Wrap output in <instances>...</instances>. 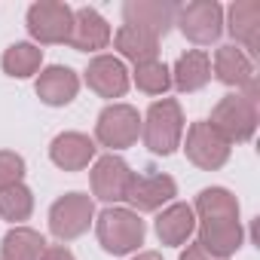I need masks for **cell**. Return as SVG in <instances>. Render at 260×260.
Instances as JSON below:
<instances>
[{
	"instance_id": "cell-11",
	"label": "cell",
	"mask_w": 260,
	"mask_h": 260,
	"mask_svg": "<svg viewBox=\"0 0 260 260\" xmlns=\"http://www.w3.org/2000/svg\"><path fill=\"white\" fill-rule=\"evenodd\" d=\"M132 175L135 172L128 169V162L116 153H107V156L95 159V166H92V196L101 199V202H122Z\"/></svg>"
},
{
	"instance_id": "cell-16",
	"label": "cell",
	"mask_w": 260,
	"mask_h": 260,
	"mask_svg": "<svg viewBox=\"0 0 260 260\" xmlns=\"http://www.w3.org/2000/svg\"><path fill=\"white\" fill-rule=\"evenodd\" d=\"M242 239L245 233H242L239 217L236 220H196V242L214 257L230 260L242 248Z\"/></svg>"
},
{
	"instance_id": "cell-17",
	"label": "cell",
	"mask_w": 260,
	"mask_h": 260,
	"mask_svg": "<svg viewBox=\"0 0 260 260\" xmlns=\"http://www.w3.org/2000/svg\"><path fill=\"white\" fill-rule=\"evenodd\" d=\"M110 43V25L107 19L92 10V7H83L74 13V28H71V40L68 46L80 49V52H98Z\"/></svg>"
},
{
	"instance_id": "cell-1",
	"label": "cell",
	"mask_w": 260,
	"mask_h": 260,
	"mask_svg": "<svg viewBox=\"0 0 260 260\" xmlns=\"http://www.w3.org/2000/svg\"><path fill=\"white\" fill-rule=\"evenodd\" d=\"M141 138L144 147L156 156H169L181 147L184 138V110L175 98H159L141 119Z\"/></svg>"
},
{
	"instance_id": "cell-20",
	"label": "cell",
	"mask_w": 260,
	"mask_h": 260,
	"mask_svg": "<svg viewBox=\"0 0 260 260\" xmlns=\"http://www.w3.org/2000/svg\"><path fill=\"white\" fill-rule=\"evenodd\" d=\"M208 80H211V58L202 49H190L175 61L172 86H178L181 92H199L202 86H208Z\"/></svg>"
},
{
	"instance_id": "cell-29",
	"label": "cell",
	"mask_w": 260,
	"mask_h": 260,
	"mask_svg": "<svg viewBox=\"0 0 260 260\" xmlns=\"http://www.w3.org/2000/svg\"><path fill=\"white\" fill-rule=\"evenodd\" d=\"M40 260H77V257H74L71 248H64V245H46V251H43Z\"/></svg>"
},
{
	"instance_id": "cell-24",
	"label": "cell",
	"mask_w": 260,
	"mask_h": 260,
	"mask_svg": "<svg viewBox=\"0 0 260 260\" xmlns=\"http://www.w3.org/2000/svg\"><path fill=\"white\" fill-rule=\"evenodd\" d=\"M0 64H4V71L16 80H25V77H34L43 64V49L37 43H13L4 58H0Z\"/></svg>"
},
{
	"instance_id": "cell-5",
	"label": "cell",
	"mask_w": 260,
	"mask_h": 260,
	"mask_svg": "<svg viewBox=\"0 0 260 260\" xmlns=\"http://www.w3.org/2000/svg\"><path fill=\"white\" fill-rule=\"evenodd\" d=\"M95 138L101 147L125 150L141 138V116L132 104H107L98 113L95 122Z\"/></svg>"
},
{
	"instance_id": "cell-14",
	"label": "cell",
	"mask_w": 260,
	"mask_h": 260,
	"mask_svg": "<svg viewBox=\"0 0 260 260\" xmlns=\"http://www.w3.org/2000/svg\"><path fill=\"white\" fill-rule=\"evenodd\" d=\"M86 86L101 98H122L128 89V71L113 55H95L86 68Z\"/></svg>"
},
{
	"instance_id": "cell-30",
	"label": "cell",
	"mask_w": 260,
	"mask_h": 260,
	"mask_svg": "<svg viewBox=\"0 0 260 260\" xmlns=\"http://www.w3.org/2000/svg\"><path fill=\"white\" fill-rule=\"evenodd\" d=\"M132 260H162V257H159L156 251H141V254H138V257H132Z\"/></svg>"
},
{
	"instance_id": "cell-28",
	"label": "cell",
	"mask_w": 260,
	"mask_h": 260,
	"mask_svg": "<svg viewBox=\"0 0 260 260\" xmlns=\"http://www.w3.org/2000/svg\"><path fill=\"white\" fill-rule=\"evenodd\" d=\"M181 260H223V257H214V254L205 251L199 242H193V245H187V251L181 254Z\"/></svg>"
},
{
	"instance_id": "cell-13",
	"label": "cell",
	"mask_w": 260,
	"mask_h": 260,
	"mask_svg": "<svg viewBox=\"0 0 260 260\" xmlns=\"http://www.w3.org/2000/svg\"><path fill=\"white\" fill-rule=\"evenodd\" d=\"M226 28L239 49L251 58L260 52V0H236L226 13ZM233 43V46H236Z\"/></svg>"
},
{
	"instance_id": "cell-23",
	"label": "cell",
	"mask_w": 260,
	"mask_h": 260,
	"mask_svg": "<svg viewBox=\"0 0 260 260\" xmlns=\"http://www.w3.org/2000/svg\"><path fill=\"white\" fill-rule=\"evenodd\" d=\"M193 214L199 220H236L239 217V199L223 187H208L196 196Z\"/></svg>"
},
{
	"instance_id": "cell-25",
	"label": "cell",
	"mask_w": 260,
	"mask_h": 260,
	"mask_svg": "<svg viewBox=\"0 0 260 260\" xmlns=\"http://www.w3.org/2000/svg\"><path fill=\"white\" fill-rule=\"evenodd\" d=\"M34 211V193L25 184H13L7 190H0V217L10 223H22L28 220Z\"/></svg>"
},
{
	"instance_id": "cell-10",
	"label": "cell",
	"mask_w": 260,
	"mask_h": 260,
	"mask_svg": "<svg viewBox=\"0 0 260 260\" xmlns=\"http://www.w3.org/2000/svg\"><path fill=\"white\" fill-rule=\"evenodd\" d=\"M122 19L128 28H138L150 37H166L178 19L175 4H162V0H128L122 7Z\"/></svg>"
},
{
	"instance_id": "cell-15",
	"label": "cell",
	"mask_w": 260,
	"mask_h": 260,
	"mask_svg": "<svg viewBox=\"0 0 260 260\" xmlns=\"http://www.w3.org/2000/svg\"><path fill=\"white\" fill-rule=\"evenodd\" d=\"M95 141L83 132H61L52 144H49V159L61 169V172H83L89 169V162H95Z\"/></svg>"
},
{
	"instance_id": "cell-12",
	"label": "cell",
	"mask_w": 260,
	"mask_h": 260,
	"mask_svg": "<svg viewBox=\"0 0 260 260\" xmlns=\"http://www.w3.org/2000/svg\"><path fill=\"white\" fill-rule=\"evenodd\" d=\"M214 77L223 86H233L236 92L242 89L245 95L257 98V80H254V64L239 46H220L214 52Z\"/></svg>"
},
{
	"instance_id": "cell-7",
	"label": "cell",
	"mask_w": 260,
	"mask_h": 260,
	"mask_svg": "<svg viewBox=\"0 0 260 260\" xmlns=\"http://www.w3.org/2000/svg\"><path fill=\"white\" fill-rule=\"evenodd\" d=\"M74 28V10L61 0H40L28 10V31L37 43H68Z\"/></svg>"
},
{
	"instance_id": "cell-6",
	"label": "cell",
	"mask_w": 260,
	"mask_h": 260,
	"mask_svg": "<svg viewBox=\"0 0 260 260\" xmlns=\"http://www.w3.org/2000/svg\"><path fill=\"white\" fill-rule=\"evenodd\" d=\"M230 141L217 132L208 119H199L187 128V141H184V153L193 166H199L202 172H217L220 166H226L230 159Z\"/></svg>"
},
{
	"instance_id": "cell-26",
	"label": "cell",
	"mask_w": 260,
	"mask_h": 260,
	"mask_svg": "<svg viewBox=\"0 0 260 260\" xmlns=\"http://www.w3.org/2000/svg\"><path fill=\"white\" fill-rule=\"evenodd\" d=\"M135 86L144 95H166L172 89V71L166 61H144L135 64Z\"/></svg>"
},
{
	"instance_id": "cell-9",
	"label": "cell",
	"mask_w": 260,
	"mask_h": 260,
	"mask_svg": "<svg viewBox=\"0 0 260 260\" xmlns=\"http://www.w3.org/2000/svg\"><path fill=\"white\" fill-rule=\"evenodd\" d=\"M175 196H178L175 178H169L162 172H150V175H132L122 202H128V208L135 214H141V211H159Z\"/></svg>"
},
{
	"instance_id": "cell-27",
	"label": "cell",
	"mask_w": 260,
	"mask_h": 260,
	"mask_svg": "<svg viewBox=\"0 0 260 260\" xmlns=\"http://www.w3.org/2000/svg\"><path fill=\"white\" fill-rule=\"evenodd\" d=\"M22 178H25V159L13 150H0V190L22 184Z\"/></svg>"
},
{
	"instance_id": "cell-2",
	"label": "cell",
	"mask_w": 260,
	"mask_h": 260,
	"mask_svg": "<svg viewBox=\"0 0 260 260\" xmlns=\"http://www.w3.org/2000/svg\"><path fill=\"white\" fill-rule=\"evenodd\" d=\"M144 233H147V226H144L141 214H135L132 208H116V205H110V208H104L95 217L98 245L107 254H113V257L138 251L144 245Z\"/></svg>"
},
{
	"instance_id": "cell-22",
	"label": "cell",
	"mask_w": 260,
	"mask_h": 260,
	"mask_svg": "<svg viewBox=\"0 0 260 260\" xmlns=\"http://www.w3.org/2000/svg\"><path fill=\"white\" fill-rule=\"evenodd\" d=\"M113 46L119 49L122 58L135 61V64H144V61H159V40L138 31V28H128L122 25L116 34H113Z\"/></svg>"
},
{
	"instance_id": "cell-19",
	"label": "cell",
	"mask_w": 260,
	"mask_h": 260,
	"mask_svg": "<svg viewBox=\"0 0 260 260\" xmlns=\"http://www.w3.org/2000/svg\"><path fill=\"white\" fill-rule=\"evenodd\" d=\"M196 233V214L187 202H169L156 214V236L162 245H184Z\"/></svg>"
},
{
	"instance_id": "cell-8",
	"label": "cell",
	"mask_w": 260,
	"mask_h": 260,
	"mask_svg": "<svg viewBox=\"0 0 260 260\" xmlns=\"http://www.w3.org/2000/svg\"><path fill=\"white\" fill-rule=\"evenodd\" d=\"M175 25L181 28V34L190 43L211 46L223 31V10H220V4H214V0H193L187 7H178Z\"/></svg>"
},
{
	"instance_id": "cell-21",
	"label": "cell",
	"mask_w": 260,
	"mask_h": 260,
	"mask_svg": "<svg viewBox=\"0 0 260 260\" xmlns=\"http://www.w3.org/2000/svg\"><path fill=\"white\" fill-rule=\"evenodd\" d=\"M46 239L31 226H13L0 242V260H40Z\"/></svg>"
},
{
	"instance_id": "cell-18",
	"label": "cell",
	"mask_w": 260,
	"mask_h": 260,
	"mask_svg": "<svg viewBox=\"0 0 260 260\" xmlns=\"http://www.w3.org/2000/svg\"><path fill=\"white\" fill-rule=\"evenodd\" d=\"M34 89H37V98H40L43 104H49V107H64V104H71V101L77 98V92H80V77H77L71 68H64V64H52V68L40 71Z\"/></svg>"
},
{
	"instance_id": "cell-4",
	"label": "cell",
	"mask_w": 260,
	"mask_h": 260,
	"mask_svg": "<svg viewBox=\"0 0 260 260\" xmlns=\"http://www.w3.org/2000/svg\"><path fill=\"white\" fill-rule=\"evenodd\" d=\"M92 223H95V199L89 193H68L55 199L49 208V230L61 242L80 239Z\"/></svg>"
},
{
	"instance_id": "cell-3",
	"label": "cell",
	"mask_w": 260,
	"mask_h": 260,
	"mask_svg": "<svg viewBox=\"0 0 260 260\" xmlns=\"http://www.w3.org/2000/svg\"><path fill=\"white\" fill-rule=\"evenodd\" d=\"M208 122L230 144H245V141L254 138V128H257V98H251L245 92L223 95L214 104Z\"/></svg>"
}]
</instances>
